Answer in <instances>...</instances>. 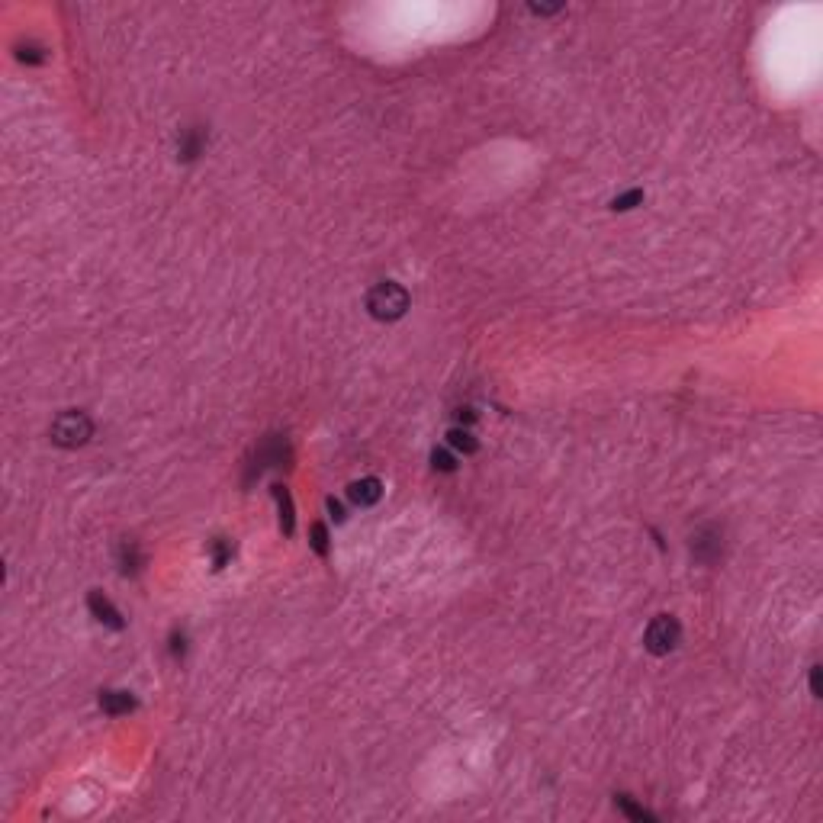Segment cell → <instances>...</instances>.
<instances>
[{"mask_svg":"<svg viewBox=\"0 0 823 823\" xmlns=\"http://www.w3.org/2000/svg\"><path fill=\"white\" fill-rule=\"evenodd\" d=\"M367 309L380 322H396L409 312V293H405V286L383 280L367 293Z\"/></svg>","mask_w":823,"mask_h":823,"instance_id":"obj_1","label":"cell"},{"mask_svg":"<svg viewBox=\"0 0 823 823\" xmlns=\"http://www.w3.org/2000/svg\"><path fill=\"white\" fill-rule=\"evenodd\" d=\"M93 438V421L87 419L84 412H62L55 421H52V441L58 447H81Z\"/></svg>","mask_w":823,"mask_h":823,"instance_id":"obj_2","label":"cell"},{"mask_svg":"<svg viewBox=\"0 0 823 823\" xmlns=\"http://www.w3.org/2000/svg\"><path fill=\"white\" fill-rule=\"evenodd\" d=\"M679 643H682V624H679L672 614H659V618H653L649 628H647V634H643V647H647V653H653V656H669Z\"/></svg>","mask_w":823,"mask_h":823,"instance_id":"obj_3","label":"cell"},{"mask_svg":"<svg viewBox=\"0 0 823 823\" xmlns=\"http://www.w3.org/2000/svg\"><path fill=\"white\" fill-rule=\"evenodd\" d=\"M87 608H91V614L97 618L100 624H106V628H113V630H123V628H126V621H123L119 608L113 605V601L106 598L103 592H91V595H87Z\"/></svg>","mask_w":823,"mask_h":823,"instance_id":"obj_4","label":"cell"},{"mask_svg":"<svg viewBox=\"0 0 823 823\" xmlns=\"http://www.w3.org/2000/svg\"><path fill=\"white\" fill-rule=\"evenodd\" d=\"M348 499L354 505H361V509H370V505H377L380 499H383V482H380L377 476H363V479H354L348 486Z\"/></svg>","mask_w":823,"mask_h":823,"instance_id":"obj_5","label":"cell"},{"mask_svg":"<svg viewBox=\"0 0 823 823\" xmlns=\"http://www.w3.org/2000/svg\"><path fill=\"white\" fill-rule=\"evenodd\" d=\"M100 711L110 714V717H123V714L135 711L132 691H123V688H106V691H100Z\"/></svg>","mask_w":823,"mask_h":823,"instance_id":"obj_6","label":"cell"},{"mask_svg":"<svg viewBox=\"0 0 823 823\" xmlns=\"http://www.w3.org/2000/svg\"><path fill=\"white\" fill-rule=\"evenodd\" d=\"M116 563H119V569L126 572V576H135V572L145 566V553H142V547H139V540H119V547H116Z\"/></svg>","mask_w":823,"mask_h":823,"instance_id":"obj_7","label":"cell"},{"mask_svg":"<svg viewBox=\"0 0 823 823\" xmlns=\"http://www.w3.org/2000/svg\"><path fill=\"white\" fill-rule=\"evenodd\" d=\"M206 148V132L203 129H183L181 142H177V158L181 161H196Z\"/></svg>","mask_w":823,"mask_h":823,"instance_id":"obj_8","label":"cell"},{"mask_svg":"<svg viewBox=\"0 0 823 823\" xmlns=\"http://www.w3.org/2000/svg\"><path fill=\"white\" fill-rule=\"evenodd\" d=\"M273 499H277V505H280V528H283V534L290 538V534H293V499H290V492H286L283 486H273Z\"/></svg>","mask_w":823,"mask_h":823,"instance_id":"obj_9","label":"cell"},{"mask_svg":"<svg viewBox=\"0 0 823 823\" xmlns=\"http://www.w3.org/2000/svg\"><path fill=\"white\" fill-rule=\"evenodd\" d=\"M447 444L454 447V450H463V454H476V450H479V441L473 438V431H470V428H460V425L447 431Z\"/></svg>","mask_w":823,"mask_h":823,"instance_id":"obj_10","label":"cell"},{"mask_svg":"<svg viewBox=\"0 0 823 823\" xmlns=\"http://www.w3.org/2000/svg\"><path fill=\"white\" fill-rule=\"evenodd\" d=\"M614 807L621 810L624 817H630V820H649V823L656 820V814H649L647 807L634 804V801H630V795H618V798H614Z\"/></svg>","mask_w":823,"mask_h":823,"instance_id":"obj_11","label":"cell"},{"mask_svg":"<svg viewBox=\"0 0 823 823\" xmlns=\"http://www.w3.org/2000/svg\"><path fill=\"white\" fill-rule=\"evenodd\" d=\"M16 58L26 64H42L45 58H49V52H45V45L39 42H26V45H16Z\"/></svg>","mask_w":823,"mask_h":823,"instance_id":"obj_12","label":"cell"},{"mask_svg":"<svg viewBox=\"0 0 823 823\" xmlns=\"http://www.w3.org/2000/svg\"><path fill=\"white\" fill-rule=\"evenodd\" d=\"M309 547H312L319 557H328V528L322 521H315L309 528Z\"/></svg>","mask_w":823,"mask_h":823,"instance_id":"obj_13","label":"cell"},{"mask_svg":"<svg viewBox=\"0 0 823 823\" xmlns=\"http://www.w3.org/2000/svg\"><path fill=\"white\" fill-rule=\"evenodd\" d=\"M431 467L441 470V473H454L457 470V457L447 450V447H434L431 450Z\"/></svg>","mask_w":823,"mask_h":823,"instance_id":"obj_14","label":"cell"},{"mask_svg":"<svg viewBox=\"0 0 823 823\" xmlns=\"http://www.w3.org/2000/svg\"><path fill=\"white\" fill-rule=\"evenodd\" d=\"M210 557H212V566H216V569H222V566L232 560V544L225 538H216L210 544Z\"/></svg>","mask_w":823,"mask_h":823,"instance_id":"obj_15","label":"cell"},{"mask_svg":"<svg viewBox=\"0 0 823 823\" xmlns=\"http://www.w3.org/2000/svg\"><path fill=\"white\" fill-rule=\"evenodd\" d=\"M643 200V190H628V193H621V196H614V203H611V210H618V212H628V210H634L637 203Z\"/></svg>","mask_w":823,"mask_h":823,"instance_id":"obj_16","label":"cell"},{"mask_svg":"<svg viewBox=\"0 0 823 823\" xmlns=\"http://www.w3.org/2000/svg\"><path fill=\"white\" fill-rule=\"evenodd\" d=\"M325 509H328V515L335 518L338 524H341L344 518H348V515H344V505H341V502H335V499H325Z\"/></svg>","mask_w":823,"mask_h":823,"instance_id":"obj_17","label":"cell"},{"mask_svg":"<svg viewBox=\"0 0 823 823\" xmlns=\"http://www.w3.org/2000/svg\"><path fill=\"white\" fill-rule=\"evenodd\" d=\"M810 695L820 698V666H814V669H810Z\"/></svg>","mask_w":823,"mask_h":823,"instance_id":"obj_18","label":"cell"},{"mask_svg":"<svg viewBox=\"0 0 823 823\" xmlns=\"http://www.w3.org/2000/svg\"><path fill=\"white\" fill-rule=\"evenodd\" d=\"M183 643H187V640H183V634L181 637H177V634L171 637V653H174V659H181V656H183V649H187Z\"/></svg>","mask_w":823,"mask_h":823,"instance_id":"obj_19","label":"cell"},{"mask_svg":"<svg viewBox=\"0 0 823 823\" xmlns=\"http://www.w3.org/2000/svg\"><path fill=\"white\" fill-rule=\"evenodd\" d=\"M457 421H460V428L463 425H473V421H476V412L473 409H457Z\"/></svg>","mask_w":823,"mask_h":823,"instance_id":"obj_20","label":"cell"}]
</instances>
